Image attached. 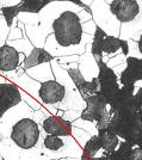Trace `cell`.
I'll list each match as a JSON object with an SVG mask.
<instances>
[{
    "label": "cell",
    "mask_w": 142,
    "mask_h": 160,
    "mask_svg": "<svg viewBox=\"0 0 142 160\" xmlns=\"http://www.w3.org/2000/svg\"><path fill=\"white\" fill-rule=\"evenodd\" d=\"M51 35L56 44L62 48L79 46L82 40V29L76 12H62L51 24Z\"/></svg>",
    "instance_id": "obj_1"
},
{
    "label": "cell",
    "mask_w": 142,
    "mask_h": 160,
    "mask_svg": "<svg viewBox=\"0 0 142 160\" xmlns=\"http://www.w3.org/2000/svg\"><path fill=\"white\" fill-rule=\"evenodd\" d=\"M111 113L110 102L100 93H95L85 102V109L81 112L80 118L95 123L97 130L100 132L108 128Z\"/></svg>",
    "instance_id": "obj_2"
},
{
    "label": "cell",
    "mask_w": 142,
    "mask_h": 160,
    "mask_svg": "<svg viewBox=\"0 0 142 160\" xmlns=\"http://www.w3.org/2000/svg\"><path fill=\"white\" fill-rule=\"evenodd\" d=\"M41 126L32 118H22L11 128L10 140L20 151H29L36 147L40 140Z\"/></svg>",
    "instance_id": "obj_3"
},
{
    "label": "cell",
    "mask_w": 142,
    "mask_h": 160,
    "mask_svg": "<svg viewBox=\"0 0 142 160\" xmlns=\"http://www.w3.org/2000/svg\"><path fill=\"white\" fill-rule=\"evenodd\" d=\"M82 2L91 8L92 20L95 22L97 28L103 30L108 36L118 37L121 23L116 19L109 8L110 0H86Z\"/></svg>",
    "instance_id": "obj_4"
},
{
    "label": "cell",
    "mask_w": 142,
    "mask_h": 160,
    "mask_svg": "<svg viewBox=\"0 0 142 160\" xmlns=\"http://www.w3.org/2000/svg\"><path fill=\"white\" fill-rule=\"evenodd\" d=\"M91 54L97 63H108V61L122 53V41L118 37L108 36L103 30L97 28L93 35Z\"/></svg>",
    "instance_id": "obj_5"
},
{
    "label": "cell",
    "mask_w": 142,
    "mask_h": 160,
    "mask_svg": "<svg viewBox=\"0 0 142 160\" xmlns=\"http://www.w3.org/2000/svg\"><path fill=\"white\" fill-rule=\"evenodd\" d=\"M98 82H99V93L104 96L109 102L115 98L121 91L120 77L114 73L111 68L105 63H98Z\"/></svg>",
    "instance_id": "obj_6"
},
{
    "label": "cell",
    "mask_w": 142,
    "mask_h": 160,
    "mask_svg": "<svg viewBox=\"0 0 142 160\" xmlns=\"http://www.w3.org/2000/svg\"><path fill=\"white\" fill-rule=\"evenodd\" d=\"M109 8L121 24L135 20L140 14L137 0H110Z\"/></svg>",
    "instance_id": "obj_7"
},
{
    "label": "cell",
    "mask_w": 142,
    "mask_h": 160,
    "mask_svg": "<svg viewBox=\"0 0 142 160\" xmlns=\"http://www.w3.org/2000/svg\"><path fill=\"white\" fill-rule=\"evenodd\" d=\"M38 96H40V103L42 105L56 107L65 98L66 88L56 80H49L41 84Z\"/></svg>",
    "instance_id": "obj_8"
},
{
    "label": "cell",
    "mask_w": 142,
    "mask_h": 160,
    "mask_svg": "<svg viewBox=\"0 0 142 160\" xmlns=\"http://www.w3.org/2000/svg\"><path fill=\"white\" fill-rule=\"evenodd\" d=\"M20 98V88L12 82L0 84V118L8 110L18 105Z\"/></svg>",
    "instance_id": "obj_9"
},
{
    "label": "cell",
    "mask_w": 142,
    "mask_h": 160,
    "mask_svg": "<svg viewBox=\"0 0 142 160\" xmlns=\"http://www.w3.org/2000/svg\"><path fill=\"white\" fill-rule=\"evenodd\" d=\"M67 74L69 75V78L72 79L76 91L79 92V94L81 96V98L84 99V102H86L93 94L99 93V82H98L97 78L91 80V81H86L82 78V75L80 74L79 69H68Z\"/></svg>",
    "instance_id": "obj_10"
},
{
    "label": "cell",
    "mask_w": 142,
    "mask_h": 160,
    "mask_svg": "<svg viewBox=\"0 0 142 160\" xmlns=\"http://www.w3.org/2000/svg\"><path fill=\"white\" fill-rule=\"evenodd\" d=\"M121 86L135 90V82L142 81V59H127V68L120 77Z\"/></svg>",
    "instance_id": "obj_11"
},
{
    "label": "cell",
    "mask_w": 142,
    "mask_h": 160,
    "mask_svg": "<svg viewBox=\"0 0 142 160\" xmlns=\"http://www.w3.org/2000/svg\"><path fill=\"white\" fill-rule=\"evenodd\" d=\"M41 128L47 135L53 136H69L72 133V123L59 116H49L43 121Z\"/></svg>",
    "instance_id": "obj_12"
},
{
    "label": "cell",
    "mask_w": 142,
    "mask_h": 160,
    "mask_svg": "<svg viewBox=\"0 0 142 160\" xmlns=\"http://www.w3.org/2000/svg\"><path fill=\"white\" fill-rule=\"evenodd\" d=\"M20 54L13 47L4 44L0 47V73L14 72L18 67H22Z\"/></svg>",
    "instance_id": "obj_13"
},
{
    "label": "cell",
    "mask_w": 142,
    "mask_h": 160,
    "mask_svg": "<svg viewBox=\"0 0 142 160\" xmlns=\"http://www.w3.org/2000/svg\"><path fill=\"white\" fill-rule=\"evenodd\" d=\"M78 69L86 81H91L98 77V63L91 53H84L79 58Z\"/></svg>",
    "instance_id": "obj_14"
},
{
    "label": "cell",
    "mask_w": 142,
    "mask_h": 160,
    "mask_svg": "<svg viewBox=\"0 0 142 160\" xmlns=\"http://www.w3.org/2000/svg\"><path fill=\"white\" fill-rule=\"evenodd\" d=\"M53 60H54V58L43 48H34L31 50V53L27 56H25V60L23 62L22 67L24 71H27L30 68H34V67L43 65V63H50Z\"/></svg>",
    "instance_id": "obj_15"
},
{
    "label": "cell",
    "mask_w": 142,
    "mask_h": 160,
    "mask_svg": "<svg viewBox=\"0 0 142 160\" xmlns=\"http://www.w3.org/2000/svg\"><path fill=\"white\" fill-rule=\"evenodd\" d=\"M12 84L17 85L22 91H24L25 93L31 96L34 99H36L40 103V96H38V91H40L41 82L36 81V80L31 79L27 73H24L20 77H17L16 79L12 81Z\"/></svg>",
    "instance_id": "obj_16"
},
{
    "label": "cell",
    "mask_w": 142,
    "mask_h": 160,
    "mask_svg": "<svg viewBox=\"0 0 142 160\" xmlns=\"http://www.w3.org/2000/svg\"><path fill=\"white\" fill-rule=\"evenodd\" d=\"M98 138H99V142H100L101 149L105 152V154L110 157L111 154L116 151V148L118 146V141L120 138L110 132L109 129H103L98 133Z\"/></svg>",
    "instance_id": "obj_17"
},
{
    "label": "cell",
    "mask_w": 142,
    "mask_h": 160,
    "mask_svg": "<svg viewBox=\"0 0 142 160\" xmlns=\"http://www.w3.org/2000/svg\"><path fill=\"white\" fill-rule=\"evenodd\" d=\"M25 73L31 79L36 80L41 84L44 82V81H49V80H55L50 63H43V65L36 66L34 68H30V69L25 71Z\"/></svg>",
    "instance_id": "obj_18"
},
{
    "label": "cell",
    "mask_w": 142,
    "mask_h": 160,
    "mask_svg": "<svg viewBox=\"0 0 142 160\" xmlns=\"http://www.w3.org/2000/svg\"><path fill=\"white\" fill-rule=\"evenodd\" d=\"M53 0H20V2L17 5L18 12L20 13H31L38 14L48 6Z\"/></svg>",
    "instance_id": "obj_19"
},
{
    "label": "cell",
    "mask_w": 142,
    "mask_h": 160,
    "mask_svg": "<svg viewBox=\"0 0 142 160\" xmlns=\"http://www.w3.org/2000/svg\"><path fill=\"white\" fill-rule=\"evenodd\" d=\"M142 30V18L139 17L135 20L130 22V23H125V24H121V29H120V35L118 38L121 41H129L131 40L134 36Z\"/></svg>",
    "instance_id": "obj_20"
},
{
    "label": "cell",
    "mask_w": 142,
    "mask_h": 160,
    "mask_svg": "<svg viewBox=\"0 0 142 160\" xmlns=\"http://www.w3.org/2000/svg\"><path fill=\"white\" fill-rule=\"evenodd\" d=\"M25 33H27V38L31 42V44L35 48H43L44 47V43L47 40L48 35L40 25H36V27H25Z\"/></svg>",
    "instance_id": "obj_21"
},
{
    "label": "cell",
    "mask_w": 142,
    "mask_h": 160,
    "mask_svg": "<svg viewBox=\"0 0 142 160\" xmlns=\"http://www.w3.org/2000/svg\"><path fill=\"white\" fill-rule=\"evenodd\" d=\"M82 152H84V154L87 157L88 159H91V160L95 159V158H100L103 155L108 157V155L105 154V152L101 149L98 135L92 136V138L86 142V145L82 148Z\"/></svg>",
    "instance_id": "obj_22"
},
{
    "label": "cell",
    "mask_w": 142,
    "mask_h": 160,
    "mask_svg": "<svg viewBox=\"0 0 142 160\" xmlns=\"http://www.w3.org/2000/svg\"><path fill=\"white\" fill-rule=\"evenodd\" d=\"M133 148L134 147L130 143H128L127 141H124L120 138L118 146H117L115 152L110 155V160H129Z\"/></svg>",
    "instance_id": "obj_23"
},
{
    "label": "cell",
    "mask_w": 142,
    "mask_h": 160,
    "mask_svg": "<svg viewBox=\"0 0 142 160\" xmlns=\"http://www.w3.org/2000/svg\"><path fill=\"white\" fill-rule=\"evenodd\" d=\"M72 127L78 128V129H81V130L86 132L91 138L98 135V133H99V132L97 130V128H95V123L88 122V121H84V120H81V118H78V120H75L74 122H72Z\"/></svg>",
    "instance_id": "obj_24"
},
{
    "label": "cell",
    "mask_w": 142,
    "mask_h": 160,
    "mask_svg": "<svg viewBox=\"0 0 142 160\" xmlns=\"http://www.w3.org/2000/svg\"><path fill=\"white\" fill-rule=\"evenodd\" d=\"M71 136L74 139L75 142H76L81 148H84V146L86 145V142L91 139V136H90L86 132H84V130L78 129V128H74V127H72V133H71Z\"/></svg>",
    "instance_id": "obj_25"
},
{
    "label": "cell",
    "mask_w": 142,
    "mask_h": 160,
    "mask_svg": "<svg viewBox=\"0 0 142 160\" xmlns=\"http://www.w3.org/2000/svg\"><path fill=\"white\" fill-rule=\"evenodd\" d=\"M128 43V58H133V59H142V55L140 54L137 43L134 42L133 40L127 41Z\"/></svg>",
    "instance_id": "obj_26"
},
{
    "label": "cell",
    "mask_w": 142,
    "mask_h": 160,
    "mask_svg": "<svg viewBox=\"0 0 142 160\" xmlns=\"http://www.w3.org/2000/svg\"><path fill=\"white\" fill-rule=\"evenodd\" d=\"M8 32H10V28L7 27L4 17L0 16V42H1V46H4L6 43Z\"/></svg>",
    "instance_id": "obj_27"
},
{
    "label": "cell",
    "mask_w": 142,
    "mask_h": 160,
    "mask_svg": "<svg viewBox=\"0 0 142 160\" xmlns=\"http://www.w3.org/2000/svg\"><path fill=\"white\" fill-rule=\"evenodd\" d=\"M127 56L125 55H123V54H118V55H116L115 58H112V59H110L108 61V63H106V66L109 68H115V67L120 66V65H123V63H125L127 62Z\"/></svg>",
    "instance_id": "obj_28"
},
{
    "label": "cell",
    "mask_w": 142,
    "mask_h": 160,
    "mask_svg": "<svg viewBox=\"0 0 142 160\" xmlns=\"http://www.w3.org/2000/svg\"><path fill=\"white\" fill-rule=\"evenodd\" d=\"M23 35L24 33L22 32L19 28L13 27V28H10V32H8V36H7V41H18L23 38Z\"/></svg>",
    "instance_id": "obj_29"
},
{
    "label": "cell",
    "mask_w": 142,
    "mask_h": 160,
    "mask_svg": "<svg viewBox=\"0 0 142 160\" xmlns=\"http://www.w3.org/2000/svg\"><path fill=\"white\" fill-rule=\"evenodd\" d=\"M79 55H69V56H62V58H57L55 59L59 65H69V63H78L79 61Z\"/></svg>",
    "instance_id": "obj_30"
},
{
    "label": "cell",
    "mask_w": 142,
    "mask_h": 160,
    "mask_svg": "<svg viewBox=\"0 0 142 160\" xmlns=\"http://www.w3.org/2000/svg\"><path fill=\"white\" fill-rule=\"evenodd\" d=\"M81 29H82V33H86V35H90V36H93L95 35V31L97 29V25L95 24L93 20H88L86 23L81 24Z\"/></svg>",
    "instance_id": "obj_31"
},
{
    "label": "cell",
    "mask_w": 142,
    "mask_h": 160,
    "mask_svg": "<svg viewBox=\"0 0 142 160\" xmlns=\"http://www.w3.org/2000/svg\"><path fill=\"white\" fill-rule=\"evenodd\" d=\"M80 115L81 112L79 111H74V110H67V111H63V116H62V118L65 121H67V122H74L75 120H78V118H80Z\"/></svg>",
    "instance_id": "obj_32"
},
{
    "label": "cell",
    "mask_w": 142,
    "mask_h": 160,
    "mask_svg": "<svg viewBox=\"0 0 142 160\" xmlns=\"http://www.w3.org/2000/svg\"><path fill=\"white\" fill-rule=\"evenodd\" d=\"M47 117L44 116V113L42 112L41 110H37V111H32V120L38 124V126H41L42 123H43V121L46 120Z\"/></svg>",
    "instance_id": "obj_33"
},
{
    "label": "cell",
    "mask_w": 142,
    "mask_h": 160,
    "mask_svg": "<svg viewBox=\"0 0 142 160\" xmlns=\"http://www.w3.org/2000/svg\"><path fill=\"white\" fill-rule=\"evenodd\" d=\"M76 14H78V18H79L81 24L86 23V22H88V20H92V14H88L87 12L84 11V10H80Z\"/></svg>",
    "instance_id": "obj_34"
},
{
    "label": "cell",
    "mask_w": 142,
    "mask_h": 160,
    "mask_svg": "<svg viewBox=\"0 0 142 160\" xmlns=\"http://www.w3.org/2000/svg\"><path fill=\"white\" fill-rule=\"evenodd\" d=\"M127 68V62L125 63H123V65H120V66L115 67V68H112V71H114V73L116 75H118V77H121V74L124 72V69Z\"/></svg>",
    "instance_id": "obj_35"
},
{
    "label": "cell",
    "mask_w": 142,
    "mask_h": 160,
    "mask_svg": "<svg viewBox=\"0 0 142 160\" xmlns=\"http://www.w3.org/2000/svg\"><path fill=\"white\" fill-rule=\"evenodd\" d=\"M137 47H139V50H140V54L142 55V36L140 37V40L137 42Z\"/></svg>",
    "instance_id": "obj_36"
},
{
    "label": "cell",
    "mask_w": 142,
    "mask_h": 160,
    "mask_svg": "<svg viewBox=\"0 0 142 160\" xmlns=\"http://www.w3.org/2000/svg\"><path fill=\"white\" fill-rule=\"evenodd\" d=\"M137 4H139V8H140V17L142 18V0H137Z\"/></svg>",
    "instance_id": "obj_37"
},
{
    "label": "cell",
    "mask_w": 142,
    "mask_h": 160,
    "mask_svg": "<svg viewBox=\"0 0 142 160\" xmlns=\"http://www.w3.org/2000/svg\"><path fill=\"white\" fill-rule=\"evenodd\" d=\"M92 160H110V157L103 155V157H100V158H95V159H92Z\"/></svg>",
    "instance_id": "obj_38"
},
{
    "label": "cell",
    "mask_w": 142,
    "mask_h": 160,
    "mask_svg": "<svg viewBox=\"0 0 142 160\" xmlns=\"http://www.w3.org/2000/svg\"><path fill=\"white\" fill-rule=\"evenodd\" d=\"M140 36H142V30L140 31Z\"/></svg>",
    "instance_id": "obj_39"
},
{
    "label": "cell",
    "mask_w": 142,
    "mask_h": 160,
    "mask_svg": "<svg viewBox=\"0 0 142 160\" xmlns=\"http://www.w3.org/2000/svg\"><path fill=\"white\" fill-rule=\"evenodd\" d=\"M140 148H142V147H140Z\"/></svg>",
    "instance_id": "obj_40"
}]
</instances>
